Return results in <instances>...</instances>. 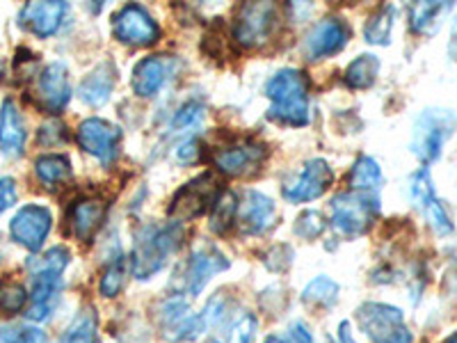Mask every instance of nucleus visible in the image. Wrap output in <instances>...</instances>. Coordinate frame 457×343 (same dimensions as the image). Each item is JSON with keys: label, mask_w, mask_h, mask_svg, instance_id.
<instances>
[{"label": "nucleus", "mask_w": 457, "mask_h": 343, "mask_svg": "<svg viewBox=\"0 0 457 343\" xmlns=\"http://www.w3.org/2000/svg\"><path fill=\"white\" fill-rule=\"evenodd\" d=\"M395 21V7L382 5L369 16V21L364 26V37L369 44L375 46H386L391 42V30H394Z\"/></svg>", "instance_id": "nucleus-28"}, {"label": "nucleus", "mask_w": 457, "mask_h": 343, "mask_svg": "<svg viewBox=\"0 0 457 343\" xmlns=\"http://www.w3.org/2000/svg\"><path fill=\"white\" fill-rule=\"evenodd\" d=\"M112 32L129 46H151L158 42L161 28L142 5H126L112 16Z\"/></svg>", "instance_id": "nucleus-11"}, {"label": "nucleus", "mask_w": 457, "mask_h": 343, "mask_svg": "<svg viewBox=\"0 0 457 343\" xmlns=\"http://www.w3.org/2000/svg\"><path fill=\"white\" fill-rule=\"evenodd\" d=\"M114 83H117V69L112 63H104L87 73L79 88V96L83 104L92 108H101L108 104L110 94H112Z\"/></svg>", "instance_id": "nucleus-23"}, {"label": "nucleus", "mask_w": 457, "mask_h": 343, "mask_svg": "<svg viewBox=\"0 0 457 343\" xmlns=\"http://www.w3.org/2000/svg\"><path fill=\"white\" fill-rule=\"evenodd\" d=\"M338 339H341V343H357L353 337V330H350V322L343 321L341 325H338Z\"/></svg>", "instance_id": "nucleus-44"}, {"label": "nucleus", "mask_w": 457, "mask_h": 343, "mask_svg": "<svg viewBox=\"0 0 457 343\" xmlns=\"http://www.w3.org/2000/svg\"><path fill=\"white\" fill-rule=\"evenodd\" d=\"M222 314H224V297H222V293H218V296H213V297H211V300L206 302V307H204V312L199 314V321H202L204 332H206V330L211 328V325H215V322H218L220 318H222Z\"/></svg>", "instance_id": "nucleus-40"}, {"label": "nucleus", "mask_w": 457, "mask_h": 343, "mask_svg": "<svg viewBox=\"0 0 457 343\" xmlns=\"http://www.w3.org/2000/svg\"><path fill=\"white\" fill-rule=\"evenodd\" d=\"M446 343H457V337H453V339H448Z\"/></svg>", "instance_id": "nucleus-47"}, {"label": "nucleus", "mask_w": 457, "mask_h": 343, "mask_svg": "<svg viewBox=\"0 0 457 343\" xmlns=\"http://www.w3.org/2000/svg\"><path fill=\"white\" fill-rule=\"evenodd\" d=\"M179 71V60L174 55H149L142 57L133 67L130 85L133 92L142 99H154Z\"/></svg>", "instance_id": "nucleus-13"}, {"label": "nucleus", "mask_w": 457, "mask_h": 343, "mask_svg": "<svg viewBox=\"0 0 457 343\" xmlns=\"http://www.w3.org/2000/svg\"><path fill=\"white\" fill-rule=\"evenodd\" d=\"M265 343H286V341H281L279 337H270V339H265Z\"/></svg>", "instance_id": "nucleus-46"}, {"label": "nucleus", "mask_w": 457, "mask_h": 343, "mask_svg": "<svg viewBox=\"0 0 457 343\" xmlns=\"http://www.w3.org/2000/svg\"><path fill=\"white\" fill-rule=\"evenodd\" d=\"M69 259L71 256H69L67 247H51L42 256H35V259L28 261V271H30V275H35V272H57V275H62L64 268L69 265Z\"/></svg>", "instance_id": "nucleus-32"}, {"label": "nucleus", "mask_w": 457, "mask_h": 343, "mask_svg": "<svg viewBox=\"0 0 457 343\" xmlns=\"http://www.w3.org/2000/svg\"><path fill=\"white\" fill-rule=\"evenodd\" d=\"M28 300H30V296H28L26 286L14 280L0 281V314L14 316V314L23 312Z\"/></svg>", "instance_id": "nucleus-30"}, {"label": "nucleus", "mask_w": 457, "mask_h": 343, "mask_svg": "<svg viewBox=\"0 0 457 343\" xmlns=\"http://www.w3.org/2000/svg\"><path fill=\"white\" fill-rule=\"evenodd\" d=\"M76 140H79V145L87 151L89 156H94L104 165H112L117 156H120V126L110 124V121L101 120V117H89V120L80 121L79 130H76Z\"/></svg>", "instance_id": "nucleus-10"}, {"label": "nucleus", "mask_w": 457, "mask_h": 343, "mask_svg": "<svg viewBox=\"0 0 457 343\" xmlns=\"http://www.w3.org/2000/svg\"><path fill=\"white\" fill-rule=\"evenodd\" d=\"M451 55L457 60V26H455V32H453V39H451Z\"/></svg>", "instance_id": "nucleus-45"}, {"label": "nucleus", "mask_w": 457, "mask_h": 343, "mask_svg": "<svg viewBox=\"0 0 457 343\" xmlns=\"http://www.w3.org/2000/svg\"><path fill=\"white\" fill-rule=\"evenodd\" d=\"M268 149L259 142H245L236 146H222L211 156L213 165L227 177H250L263 165Z\"/></svg>", "instance_id": "nucleus-15"}, {"label": "nucleus", "mask_w": 457, "mask_h": 343, "mask_svg": "<svg viewBox=\"0 0 457 343\" xmlns=\"http://www.w3.org/2000/svg\"><path fill=\"white\" fill-rule=\"evenodd\" d=\"M457 129V114L446 108H428L419 114L411 133V154L423 165L439 161L444 146Z\"/></svg>", "instance_id": "nucleus-3"}, {"label": "nucleus", "mask_w": 457, "mask_h": 343, "mask_svg": "<svg viewBox=\"0 0 457 343\" xmlns=\"http://www.w3.org/2000/svg\"><path fill=\"white\" fill-rule=\"evenodd\" d=\"M16 204V186L14 179L10 177H0V213L7 211L10 206Z\"/></svg>", "instance_id": "nucleus-41"}, {"label": "nucleus", "mask_w": 457, "mask_h": 343, "mask_svg": "<svg viewBox=\"0 0 457 343\" xmlns=\"http://www.w3.org/2000/svg\"><path fill=\"white\" fill-rule=\"evenodd\" d=\"M337 297H338V284L325 275L309 281L304 293H302V300L309 302V305H320V307H329V305H334Z\"/></svg>", "instance_id": "nucleus-31"}, {"label": "nucleus", "mask_w": 457, "mask_h": 343, "mask_svg": "<svg viewBox=\"0 0 457 343\" xmlns=\"http://www.w3.org/2000/svg\"><path fill=\"white\" fill-rule=\"evenodd\" d=\"M204 117H206V108L199 101H190V104L181 105L179 113L174 114L171 120V129L179 130V133H193L195 129L204 124Z\"/></svg>", "instance_id": "nucleus-33"}, {"label": "nucleus", "mask_w": 457, "mask_h": 343, "mask_svg": "<svg viewBox=\"0 0 457 343\" xmlns=\"http://www.w3.org/2000/svg\"><path fill=\"white\" fill-rule=\"evenodd\" d=\"M26 121L14 99H5L0 105V149L7 156H21L26 149Z\"/></svg>", "instance_id": "nucleus-22"}, {"label": "nucleus", "mask_w": 457, "mask_h": 343, "mask_svg": "<svg viewBox=\"0 0 457 343\" xmlns=\"http://www.w3.org/2000/svg\"><path fill=\"white\" fill-rule=\"evenodd\" d=\"M291 337H293V343H313V337L312 332H309L302 322H295V325H291Z\"/></svg>", "instance_id": "nucleus-43"}, {"label": "nucleus", "mask_w": 457, "mask_h": 343, "mask_svg": "<svg viewBox=\"0 0 457 343\" xmlns=\"http://www.w3.org/2000/svg\"><path fill=\"white\" fill-rule=\"evenodd\" d=\"M53 227V215L42 204H26L16 211L10 222V234L14 243L26 247L28 252L37 255L44 247Z\"/></svg>", "instance_id": "nucleus-9"}, {"label": "nucleus", "mask_w": 457, "mask_h": 343, "mask_svg": "<svg viewBox=\"0 0 457 343\" xmlns=\"http://www.w3.org/2000/svg\"><path fill=\"white\" fill-rule=\"evenodd\" d=\"M265 96L270 99L268 117L281 126H307L309 113V79L297 69H281L265 83Z\"/></svg>", "instance_id": "nucleus-1"}, {"label": "nucleus", "mask_w": 457, "mask_h": 343, "mask_svg": "<svg viewBox=\"0 0 457 343\" xmlns=\"http://www.w3.org/2000/svg\"><path fill=\"white\" fill-rule=\"evenodd\" d=\"M382 170H379L378 161L370 156H359L354 161L353 172L348 177V186L353 193H375L382 186Z\"/></svg>", "instance_id": "nucleus-26"}, {"label": "nucleus", "mask_w": 457, "mask_h": 343, "mask_svg": "<svg viewBox=\"0 0 457 343\" xmlns=\"http://www.w3.org/2000/svg\"><path fill=\"white\" fill-rule=\"evenodd\" d=\"M279 19L275 3H247L234 23V39L243 48H259L272 37Z\"/></svg>", "instance_id": "nucleus-6"}, {"label": "nucleus", "mask_w": 457, "mask_h": 343, "mask_svg": "<svg viewBox=\"0 0 457 343\" xmlns=\"http://www.w3.org/2000/svg\"><path fill=\"white\" fill-rule=\"evenodd\" d=\"M348 39L350 28L337 16H329V19H322L320 23H316L304 37V55H307V60H322V57L341 51L348 44Z\"/></svg>", "instance_id": "nucleus-16"}, {"label": "nucleus", "mask_w": 457, "mask_h": 343, "mask_svg": "<svg viewBox=\"0 0 457 343\" xmlns=\"http://www.w3.org/2000/svg\"><path fill=\"white\" fill-rule=\"evenodd\" d=\"M379 73V60L378 55H370V53H364L359 55L357 60L348 64L345 73H343V80L345 85L353 89H369L370 85L378 80Z\"/></svg>", "instance_id": "nucleus-27"}, {"label": "nucleus", "mask_w": 457, "mask_h": 343, "mask_svg": "<svg viewBox=\"0 0 457 343\" xmlns=\"http://www.w3.org/2000/svg\"><path fill=\"white\" fill-rule=\"evenodd\" d=\"M222 193L211 174H199L193 181L181 186L170 204V218L174 222H190L206 213V208H213L215 199Z\"/></svg>", "instance_id": "nucleus-7"}, {"label": "nucleus", "mask_w": 457, "mask_h": 343, "mask_svg": "<svg viewBox=\"0 0 457 343\" xmlns=\"http://www.w3.org/2000/svg\"><path fill=\"white\" fill-rule=\"evenodd\" d=\"M35 174L46 188L62 186L73 177L71 161L62 154H44L35 161Z\"/></svg>", "instance_id": "nucleus-25"}, {"label": "nucleus", "mask_w": 457, "mask_h": 343, "mask_svg": "<svg viewBox=\"0 0 457 343\" xmlns=\"http://www.w3.org/2000/svg\"><path fill=\"white\" fill-rule=\"evenodd\" d=\"M67 126L62 124L60 120H51L42 126V129L37 130V142L42 146H55V145H64L67 142Z\"/></svg>", "instance_id": "nucleus-39"}, {"label": "nucleus", "mask_w": 457, "mask_h": 343, "mask_svg": "<svg viewBox=\"0 0 457 343\" xmlns=\"http://www.w3.org/2000/svg\"><path fill=\"white\" fill-rule=\"evenodd\" d=\"M357 322L373 343H411V332L398 307L382 302H364L357 309Z\"/></svg>", "instance_id": "nucleus-5"}, {"label": "nucleus", "mask_w": 457, "mask_h": 343, "mask_svg": "<svg viewBox=\"0 0 457 343\" xmlns=\"http://www.w3.org/2000/svg\"><path fill=\"white\" fill-rule=\"evenodd\" d=\"M277 224V206L268 195L259 190H247L238 206V227L243 234H268Z\"/></svg>", "instance_id": "nucleus-17"}, {"label": "nucleus", "mask_w": 457, "mask_h": 343, "mask_svg": "<svg viewBox=\"0 0 457 343\" xmlns=\"http://www.w3.org/2000/svg\"><path fill=\"white\" fill-rule=\"evenodd\" d=\"M69 5L60 0H44V3H28L19 14V23L39 39L55 35L67 16Z\"/></svg>", "instance_id": "nucleus-18"}, {"label": "nucleus", "mask_w": 457, "mask_h": 343, "mask_svg": "<svg viewBox=\"0 0 457 343\" xmlns=\"http://www.w3.org/2000/svg\"><path fill=\"white\" fill-rule=\"evenodd\" d=\"M410 197L416 204V208L426 215L428 224L435 229L439 236H448L453 231V220L448 215L446 206L442 204V199L436 197L435 186H432L430 172L428 167H421L419 172H414L410 177Z\"/></svg>", "instance_id": "nucleus-12"}, {"label": "nucleus", "mask_w": 457, "mask_h": 343, "mask_svg": "<svg viewBox=\"0 0 457 343\" xmlns=\"http://www.w3.org/2000/svg\"><path fill=\"white\" fill-rule=\"evenodd\" d=\"M0 343H46V334L32 325L0 330Z\"/></svg>", "instance_id": "nucleus-37"}, {"label": "nucleus", "mask_w": 457, "mask_h": 343, "mask_svg": "<svg viewBox=\"0 0 457 343\" xmlns=\"http://www.w3.org/2000/svg\"><path fill=\"white\" fill-rule=\"evenodd\" d=\"M238 199L231 190H222L218 195L213 204V211H211V229L215 234H224L228 231V227L238 220Z\"/></svg>", "instance_id": "nucleus-29"}, {"label": "nucleus", "mask_w": 457, "mask_h": 343, "mask_svg": "<svg viewBox=\"0 0 457 343\" xmlns=\"http://www.w3.org/2000/svg\"><path fill=\"white\" fill-rule=\"evenodd\" d=\"M177 156L181 163H195L199 158V145L195 138H186L177 149Z\"/></svg>", "instance_id": "nucleus-42"}, {"label": "nucleus", "mask_w": 457, "mask_h": 343, "mask_svg": "<svg viewBox=\"0 0 457 343\" xmlns=\"http://www.w3.org/2000/svg\"><path fill=\"white\" fill-rule=\"evenodd\" d=\"M322 229H325V220H322V215L318 211H304L295 222V234L307 240L320 236Z\"/></svg>", "instance_id": "nucleus-38"}, {"label": "nucleus", "mask_w": 457, "mask_h": 343, "mask_svg": "<svg viewBox=\"0 0 457 343\" xmlns=\"http://www.w3.org/2000/svg\"><path fill=\"white\" fill-rule=\"evenodd\" d=\"M332 183L334 170L329 167V163L322 161V158H312V161L304 163L300 174H293L284 183L281 193H284V197L291 204L312 202V199H318L328 193Z\"/></svg>", "instance_id": "nucleus-8"}, {"label": "nucleus", "mask_w": 457, "mask_h": 343, "mask_svg": "<svg viewBox=\"0 0 457 343\" xmlns=\"http://www.w3.org/2000/svg\"><path fill=\"white\" fill-rule=\"evenodd\" d=\"M256 330H259V321H256V316H252V314H243L238 321H234L231 325H228L220 343H252Z\"/></svg>", "instance_id": "nucleus-35"}, {"label": "nucleus", "mask_w": 457, "mask_h": 343, "mask_svg": "<svg viewBox=\"0 0 457 343\" xmlns=\"http://www.w3.org/2000/svg\"><path fill=\"white\" fill-rule=\"evenodd\" d=\"M451 10L453 3H414L410 7L411 32H416V35H432Z\"/></svg>", "instance_id": "nucleus-24"}, {"label": "nucleus", "mask_w": 457, "mask_h": 343, "mask_svg": "<svg viewBox=\"0 0 457 343\" xmlns=\"http://www.w3.org/2000/svg\"><path fill=\"white\" fill-rule=\"evenodd\" d=\"M211 343H215V341H211Z\"/></svg>", "instance_id": "nucleus-48"}, {"label": "nucleus", "mask_w": 457, "mask_h": 343, "mask_svg": "<svg viewBox=\"0 0 457 343\" xmlns=\"http://www.w3.org/2000/svg\"><path fill=\"white\" fill-rule=\"evenodd\" d=\"M124 281H126V261L114 259L112 264L105 268L104 277H101V284H99L101 296L105 297L120 296V291L124 289Z\"/></svg>", "instance_id": "nucleus-36"}, {"label": "nucleus", "mask_w": 457, "mask_h": 343, "mask_svg": "<svg viewBox=\"0 0 457 343\" xmlns=\"http://www.w3.org/2000/svg\"><path fill=\"white\" fill-rule=\"evenodd\" d=\"M228 268V259L213 247H199L193 256H190V264H187L186 271V293L187 296L197 297L199 293L206 289V284L213 280L218 272H224Z\"/></svg>", "instance_id": "nucleus-19"}, {"label": "nucleus", "mask_w": 457, "mask_h": 343, "mask_svg": "<svg viewBox=\"0 0 457 343\" xmlns=\"http://www.w3.org/2000/svg\"><path fill=\"white\" fill-rule=\"evenodd\" d=\"M35 99L39 108L51 114H60L71 99V83L69 71L62 63H51L37 73Z\"/></svg>", "instance_id": "nucleus-14"}, {"label": "nucleus", "mask_w": 457, "mask_h": 343, "mask_svg": "<svg viewBox=\"0 0 457 343\" xmlns=\"http://www.w3.org/2000/svg\"><path fill=\"white\" fill-rule=\"evenodd\" d=\"M105 213H108V204L104 199L85 197L79 199V202H73L67 215L71 234L79 240H83V243H89L94 238V234L99 231L101 224H104Z\"/></svg>", "instance_id": "nucleus-21"}, {"label": "nucleus", "mask_w": 457, "mask_h": 343, "mask_svg": "<svg viewBox=\"0 0 457 343\" xmlns=\"http://www.w3.org/2000/svg\"><path fill=\"white\" fill-rule=\"evenodd\" d=\"M64 343H101L96 332V318L92 314H80L64 334Z\"/></svg>", "instance_id": "nucleus-34"}, {"label": "nucleus", "mask_w": 457, "mask_h": 343, "mask_svg": "<svg viewBox=\"0 0 457 343\" xmlns=\"http://www.w3.org/2000/svg\"><path fill=\"white\" fill-rule=\"evenodd\" d=\"M379 213V199L373 193H341L329 202L332 227L343 236H361Z\"/></svg>", "instance_id": "nucleus-4"}, {"label": "nucleus", "mask_w": 457, "mask_h": 343, "mask_svg": "<svg viewBox=\"0 0 457 343\" xmlns=\"http://www.w3.org/2000/svg\"><path fill=\"white\" fill-rule=\"evenodd\" d=\"M60 291H62V275H57V272H35L32 275L30 307L26 312L28 321H48V316H51L57 305Z\"/></svg>", "instance_id": "nucleus-20"}, {"label": "nucleus", "mask_w": 457, "mask_h": 343, "mask_svg": "<svg viewBox=\"0 0 457 343\" xmlns=\"http://www.w3.org/2000/svg\"><path fill=\"white\" fill-rule=\"evenodd\" d=\"M183 243V227L179 222L154 224L137 234L133 252H130V271L137 280H149L165 268L170 256L179 252Z\"/></svg>", "instance_id": "nucleus-2"}]
</instances>
